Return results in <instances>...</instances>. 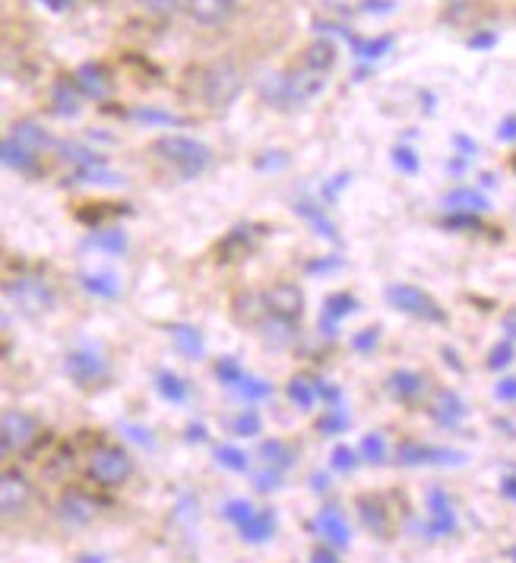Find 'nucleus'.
Segmentation results:
<instances>
[{
  "instance_id": "nucleus-1",
  "label": "nucleus",
  "mask_w": 516,
  "mask_h": 563,
  "mask_svg": "<svg viewBox=\"0 0 516 563\" xmlns=\"http://www.w3.org/2000/svg\"><path fill=\"white\" fill-rule=\"evenodd\" d=\"M327 89V74H317L310 67H292V70H279V74H266L260 79L257 92L263 102L279 111H292V108H305L320 92Z\"/></svg>"
},
{
  "instance_id": "nucleus-2",
  "label": "nucleus",
  "mask_w": 516,
  "mask_h": 563,
  "mask_svg": "<svg viewBox=\"0 0 516 563\" xmlns=\"http://www.w3.org/2000/svg\"><path fill=\"white\" fill-rule=\"evenodd\" d=\"M153 155L172 168L182 180H197L200 175H207V168L212 165V150L207 143L184 136V133H165L153 143Z\"/></svg>"
},
{
  "instance_id": "nucleus-3",
  "label": "nucleus",
  "mask_w": 516,
  "mask_h": 563,
  "mask_svg": "<svg viewBox=\"0 0 516 563\" xmlns=\"http://www.w3.org/2000/svg\"><path fill=\"white\" fill-rule=\"evenodd\" d=\"M3 298L7 305L17 310L20 317H45L57 308V291L52 282L39 279V276H13L3 282Z\"/></svg>"
},
{
  "instance_id": "nucleus-4",
  "label": "nucleus",
  "mask_w": 516,
  "mask_h": 563,
  "mask_svg": "<svg viewBox=\"0 0 516 563\" xmlns=\"http://www.w3.org/2000/svg\"><path fill=\"white\" fill-rule=\"evenodd\" d=\"M136 475V460L118 443H102L86 460V478L99 487H124Z\"/></svg>"
},
{
  "instance_id": "nucleus-5",
  "label": "nucleus",
  "mask_w": 516,
  "mask_h": 563,
  "mask_svg": "<svg viewBox=\"0 0 516 563\" xmlns=\"http://www.w3.org/2000/svg\"><path fill=\"white\" fill-rule=\"evenodd\" d=\"M244 92V74L241 67L234 64L232 57H222V60H212L209 67H204L200 74V99L209 108H229L238 102V96Z\"/></svg>"
},
{
  "instance_id": "nucleus-6",
  "label": "nucleus",
  "mask_w": 516,
  "mask_h": 563,
  "mask_svg": "<svg viewBox=\"0 0 516 563\" xmlns=\"http://www.w3.org/2000/svg\"><path fill=\"white\" fill-rule=\"evenodd\" d=\"M384 298L393 310L421 320V323H447V310L440 308V301L435 295H428L425 288L409 285V282H393L384 288Z\"/></svg>"
},
{
  "instance_id": "nucleus-7",
  "label": "nucleus",
  "mask_w": 516,
  "mask_h": 563,
  "mask_svg": "<svg viewBox=\"0 0 516 563\" xmlns=\"http://www.w3.org/2000/svg\"><path fill=\"white\" fill-rule=\"evenodd\" d=\"M42 437V421L26 409H7L0 415V453H26L29 446Z\"/></svg>"
},
{
  "instance_id": "nucleus-8",
  "label": "nucleus",
  "mask_w": 516,
  "mask_h": 563,
  "mask_svg": "<svg viewBox=\"0 0 516 563\" xmlns=\"http://www.w3.org/2000/svg\"><path fill=\"white\" fill-rule=\"evenodd\" d=\"M35 500V485L26 472L20 468H3L0 472V516L10 519H23Z\"/></svg>"
},
{
  "instance_id": "nucleus-9",
  "label": "nucleus",
  "mask_w": 516,
  "mask_h": 563,
  "mask_svg": "<svg viewBox=\"0 0 516 563\" xmlns=\"http://www.w3.org/2000/svg\"><path fill=\"white\" fill-rule=\"evenodd\" d=\"M64 374L79 386V389H96L111 377V367L99 352H89V349H77L64 358Z\"/></svg>"
},
{
  "instance_id": "nucleus-10",
  "label": "nucleus",
  "mask_w": 516,
  "mask_h": 563,
  "mask_svg": "<svg viewBox=\"0 0 516 563\" xmlns=\"http://www.w3.org/2000/svg\"><path fill=\"white\" fill-rule=\"evenodd\" d=\"M263 301H266V313L270 317H283L298 323L305 317V291L295 285V282H276L263 291Z\"/></svg>"
},
{
  "instance_id": "nucleus-11",
  "label": "nucleus",
  "mask_w": 516,
  "mask_h": 563,
  "mask_svg": "<svg viewBox=\"0 0 516 563\" xmlns=\"http://www.w3.org/2000/svg\"><path fill=\"white\" fill-rule=\"evenodd\" d=\"M57 519L64 522V526H70V529H79V526H89L99 512H102V504L92 497V494H86V490H64L61 494V500H57Z\"/></svg>"
},
{
  "instance_id": "nucleus-12",
  "label": "nucleus",
  "mask_w": 516,
  "mask_h": 563,
  "mask_svg": "<svg viewBox=\"0 0 516 563\" xmlns=\"http://www.w3.org/2000/svg\"><path fill=\"white\" fill-rule=\"evenodd\" d=\"M0 162H3L10 172L23 175V178H39V175H42V153L29 150L26 143L13 140L10 133L3 136V146H0Z\"/></svg>"
},
{
  "instance_id": "nucleus-13",
  "label": "nucleus",
  "mask_w": 516,
  "mask_h": 563,
  "mask_svg": "<svg viewBox=\"0 0 516 563\" xmlns=\"http://www.w3.org/2000/svg\"><path fill=\"white\" fill-rule=\"evenodd\" d=\"M238 3L241 0H187V16L197 23V26H226L238 13Z\"/></svg>"
},
{
  "instance_id": "nucleus-14",
  "label": "nucleus",
  "mask_w": 516,
  "mask_h": 563,
  "mask_svg": "<svg viewBox=\"0 0 516 563\" xmlns=\"http://www.w3.org/2000/svg\"><path fill=\"white\" fill-rule=\"evenodd\" d=\"M74 82L79 86L83 99L105 102V99L111 96V77H108V70H105L102 64H96V60H86V64H79L77 74H74Z\"/></svg>"
},
{
  "instance_id": "nucleus-15",
  "label": "nucleus",
  "mask_w": 516,
  "mask_h": 563,
  "mask_svg": "<svg viewBox=\"0 0 516 563\" xmlns=\"http://www.w3.org/2000/svg\"><path fill=\"white\" fill-rule=\"evenodd\" d=\"M320 26V23H317ZM320 29H330L336 35H342L349 45H352V54L359 57V60H381L384 54L393 52V45H396V35H377V38H359V35H352L349 29L342 26H330V23H323Z\"/></svg>"
},
{
  "instance_id": "nucleus-16",
  "label": "nucleus",
  "mask_w": 516,
  "mask_h": 563,
  "mask_svg": "<svg viewBox=\"0 0 516 563\" xmlns=\"http://www.w3.org/2000/svg\"><path fill=\"white\" fill-rule=\"evenodd\" d=\"M359 310V298L355 295H349V291H333L327 301H323V308H320V333H327L333 339L339 333V323L345 320V317H352Z\"/></svg>"
},
{
  "instance_id": "nucleus-17",
  "label": "nucleus",
  "mask_w": 516,
  "mask_h": 563,
  "mask_svg": "<svg viewBox=\"0 0 516 563\" xmlns=\"http://www.w3.org/2000/svg\"><path fill=\"white\" fill-rule=\"evenodd\" d=\"M295 216L298 219H305L310 229H314V234H320V238H327V241H333V244H339V231H336L333 219L323 212V206L314 203V200H308V197H301V200H295Z\"/></svg>"
},
{
  "instance_id": "nucleus-18",
  "label": "nucleus",
  "mask_w": 516,
  "mask_h": 563,
  "mask_svg": "<svg viewBox=\"0 0 516 563\" xmlns=\"http://www.w3.org/2000/svg\"><path fill=\"white\" fill-rule=\"evenodd\" d=\"M257 251V231L254 225H238L226 234V241L219 244V260L232 263V260H241V256H251Z\"/></svg>"
},
{
  "instance_id": "nucleus-19",
  "label": "nucleus",
  "mask_w": 516,
  "mask_h": 563,
  "mask_svg": "<svg viewBox=\"0 0 516 563\" xmlns=\"http://www.w3.org/2000/svg\"><path fill=\"white\" fill-rule=\"evenodd\" d=\"M79 99H83V92H79V86L74 82V77H61L52 86V114L67 118V121L77 118Z\"/></svg>"
},
{
  "instance_id": "nucleus-20",
  "label": "nucleus",
  "mask_w": 516,
  "mask_h": 563,
  "mask_svg": "<svg viewBox=\"0 0 516 563\" xmlns=\"http://www.w3.org/2000/svg\"><path fill=\"white\" fill-rule=\"evenodd\" d=\"M257 330L260 339H263V345H266V349H276V352H283V349H288V345L298 339V323L283 320V317H266Z\"/></svg>"
},
{
  "instance_id": "nucleus-21",
  "label": "nucleus",
  "mask_w": 516,
  "mask_h": 563,
  "mask_svg": "<svg viewBox=\"0 0 516 563\" xmlns=\"http://www.w3.org/2000/svg\"><path fill=\"white\" fill-rule=\"evenodd\" d=\"M232 313L241 327H260L270 317L266 313V301H263V291H241V295H234Z\"/></svg>"
},
{
  "instance_id": "nucleus-22",
  "label": "nucleus",
  "mask_w": 516,
  "mask_h": 563,
  "mask_svg": "<svg viewBox=\"0 0 516 563\" xmlns=\"http://www.w3.org/2000/svg\"><path fill=\"white\" fill-rule=\"evenodd\" d=\"M168 335H172L175 349L182 352L184 358L197 361L207 355V339H204V333H200L194 323H172V327H168Z\"/></svg>"
},
{
  "instance_id": "nucleus-23",
  "label": "nucleus",
  "mask_w": 516,
  "mask_h": 563,
  "mask_svg": "<svg viewBox=\"0 0 516 563\" xmlns=\"http://www.w3.org/2000/svg\"><path fill=\"white\" fill-rule=\"evenodd\" d=\"M83 247L108 256H124L130 247V238L124 229H96L83 241Z\"/></svg>"
},
{
  "instance_id": "nucleus-24",
  "label": "nucleus",
  "mask_w": 516,
  "mask_h": 563,
  "mask_svg": "<svg viewBox=\"0 0 516 563\" xmlns=\"http://www.w3.org/2000/svg\"><path fill=\"white\" fill-rule=\"evenodd\" d=\"M428 411H431V418H435L438 424H443V428H457L465 418L463 399H460L457 393H450V389H440Z\"/></svg>"
},
{
  "instance_id": "nucleus-25",
  "label": "nucleus",
  "mask_w": 516,
  "mask_h": 563,
  "mask_svg": "<svg viewBox=\"0 0 516 563\" xmlns=\"http://www.w3.org/2000/svg\"><path fill=\"white\" fill-rule=\"evenodd\" d=\"M387 389L393 393V399H399V402H415L425 393V377L403 367V371H393L389 374Z\"/></svg>"
},
{
  "instance_id": "nucleus-26",
  "label": "nucleus",
  "mask_w": 516,
  "mask_h": 563,
  "mask_svg": "<svg viewBox=\"0 0 516 563\" xmlns=\"http://www.w3.org/2000/svg\"><path fill=\"white\" fill-rule=\"evenodd\" d=\"M443 209H447V212L479 216V212H485V209H488V197H485V194H479V190H472V187H460V190H450V194L443 197Z\"/></svg>"
},
{
  "instance_id": "nucleus-27",
  "label": "nucleus",
  "mask_w": 516,
  "mask_h": 563,
  "mask_svg": "<svg viewBox=\"0 0 516 563\" xmlns=\"http://www.w3.org/2000/svg\"><path fill=\"white\" fill-rule=\"evenodd\" d=\"M79 285H83V291H89L92 298H102V301H114L121 295V279L114 273H83Z\"/></svg>"
},
{
  "instance_id": "nucleus-28",
  "label": "nucleus",
  "mask_w": 516,
  "mask_h": 563,
  "mask_svg": "<svg viewBox=\"0 0 516 563\" xmlns=\"http://www.w3.org/2000/svg\"><path fill=\"white\" fill-rule=\"evenodd\" d=\"M336 45L330 38H317V42H310L308 48H305V67L310 70H317V74H330L336 67Z\"/></svg>"
},
{
  "instance_id": "nucleus-29",
  "label": "nucleus",
  "mask_w": 516,
  "mask_h": 563,
  "mask_svg": "<svg viewBox=\"0 0 516 563\" xmlns=\"http://www.w3.org/2000/svg\"><path fill=\"white\" fill-rule=\"evenodd\" d=\"M10 136L20 140V143H26L29 150H35V153H45L48 146H61V143L52 140V136L42 130V124H35V121H20V124H13V128H10Z\"/></svg>"
},
{
  "instance_id": "nucleus-30",
  "label": "nucleus",
  "mask_w": 516,
  "mask_h": 563,
  "mask_svg": "<svg viewBox=\"0 0 516 563\" xmlns=\"http://www.w3.org/2000/svg\"><path fill=\"white\" fill-rule=\"evenodd\" d=\"M130 121L146 124V128H182L184 124L178 114L162 111V108H153V104H136V108H130Z\"/></svg>"
},
{
  "instance_id": "nucleus-31",
  "label": "nucleus",
  "mask_w": 516,
  "mask_h": 563,
  "mask_svg": "<svg viewBox=\"0 0 516 563\" xmlns=\"http://www.w3.org/2000/svg\"><path fill=\"white\" fill-rule=\"evenodd\" d=\"M57 150H61V155L74 165V172H79V168H102V165H108V158H105L102 153H96V150H89V146H83V143H61Z\"/></svg>"
},
{
  "instance_id": "nucleus-32",
  "label": "nucleus",
  "mask_w": 516,
  "mask_h": 563,
  "mask_svg": "<svg viewBox=\"0 0 516 563\" xmlns=\"http://www.w3.org/2000/svg\"><path fill=\"white\" fill-rule=\"evenodd\" d=\"M155 389H158V396H162L165 402H187V396H190L187 380L178 377L175 371H158V374H155Z\"/></svg>"
},
{
  "instance_id": "nucleus-33",
  "label": "nucleus",
  "mask_w": 516,
  "mask_h": 563,
  "mask_svg": "<svg viewBox=\"0 0 516 563\" xmlns=\"http://www.w3.org/2000/svg\"><path fill=\"white\" fill-rule=\"evenodd\" d=\"M320 532L323 538L336 544V548H345L349 544V526H345V519H342V512L336 510V507H327V510L320 512Z\"/></svg>"
},
{
  "instance_id": "nucleus-34",
  "label": "nucleus",
  "mask_w": 516,
  "mask_h": 563,
  "mask_svg": "<svg viewBox=\"0 0 516 563\" xmlns=\"http://www.w3.org/2000/svg\"><path fill=\"white\" fill-rule=\"evenodd\" d=\"M285 393H288L292 406H298L301 411H310L314 409V402L320 399V396H317V380H308V377H292L288 386H285Z\"/></svg>"
},
{
  "instance_id": "nucleus-35",
  "label": "nucleus",
  "mask_w": 516,
  "mask_h": 563,
  "mask_svg": "<svg viewBox=\"0 0 516 563\" xmlns=\"http://www.w3.org/2000/svg\"><path fill=\"white\" fill-rule=\"evenodd\" d=\"M238 529H241V538H248V541H266L276 529V519L270 510H254V516L248 522H241Z\"/></svg>"
},
{
  "instance_id": "nucleus-36",
  "label": "nucleus",
  "mask_w": 516,
  "mask_h": 563,
  "mask_svg": "<svg viewBox=\"0 0 516 563\" xmlns=\"http://www.w3.org/2000/svg\"><path fill=\"white\" fill-rule=\"evenodd\" d=\"M460 460L457 453H447V450H431V446H403L399 450V462H409V465H421V462H453Z\"/></svg>"
},
{
  "instance_id": "nucleus-37",
  "label": "nucleus",
  "mask_w": 516,
  "mask_h": 563,
  "mask_svg": "<svg viewBox=\"0 0 516 563\" xmlns=\"http://www.w3.org/2000/svg\"><path fill=\"white\" fill-rule=\"evenodd\" d=\"M234 396H238V399H244L248 406H251V402H263V399H270V396H273V384H266V380H260V377L244 374V380L234 386Z\"/></svg>"
},
{
  "instance_id": "nucleus-38",
  "label": "nucleus",
  "mask_w": 516,
  "mask_h": 563,
  "mask_svg": "<svg viewBox=\"0 0 516 563\" xmlns=\"http://www.w3.org/2000/svg\"><path fill=\"white\" fill-rule=\"evenodd\" d=\"M70 184H124L121 175H114V172H108V165L102 168H79L70 175Z\"/></svg>"
},
{
  "instance_id": "nucleus-39",
  "label": "nucleus",
  "mask_w": 516,
  "mask_h": 563,
  "mask_svg": "<svg viewBox=\"0 0 516 563\" xmlns=\"http://www.w3.org/2000/svg\"><path fill=\"white\" fill-rule=\"evenodd\" d=\"M146 13H153L158 20H172V16H178L184 7H187V0H136Z\"/></svg>"
},
{
  "instance_id": "nucleus-40",
  "label": "nucleus",
  "mask_w": 516,
  "mask_h": 563,
  "mask_svg": "<svg viewBox=\"0 0 516 563\" xmlns=\"http://www.w3.org/2000/svg\"><path fill=\"white\" fill-rule=\"evenodd\" d=\"M216 377H219V384H226L229 389L244 380V367L232 358V355H226V358L216 361Z\"/></svg>"
},
{
  "instance_id": "nucleus-41",
  "label": "nucleus",
  "mask_w": 516,
  "mask_h": 563,
  "mask_svg": "<svg viewBox=\"0 0 516 563\" xmlns=\"http://www.w3.org/2000/svg\"><path fill=\"white\" fill-rule=\"evenodd\" d=\"M317 428H320L323 434H339V431L349 428V415L342 411V406H330V409L323 411V418H320Z\"/></svg>"
},
{
  "instance_id": "nucleus-42",
  "label": "nucleus",
  "mask_w": 516,
  "mask_h": 563,
  "mask_svg": "<svg viewBox=\"0 0 516 563\" xmlns=\"http://www.w3.org/2000/svg\"><path fill=\"white\" fill-rule=\"evenodd\" d=\"M393 168H396L399 175H415V172L421 168V158H418L415 150H409V146H396V150H393Z\"/></svg>"
},
{
  "instance_id": "nucleus-43",
  "label": "nucleus",
  "mask_w": 516,
  "mask_h": 563,
  "mask_svg": "<svg viewBox=\"0 0 516 563\" xmlns=\"http://www.w3.org/2000/svg\"><path fill=\"white\" fill-rule=\"evenodd\" d=\"M260 453L266 456L270 465H276V468H285V465L292 462V450L285 446L283 440H266V443L260 446Z\"/></svg>"
},
{
  "instance_id": "nucleus-44",
  "label": "nucleus",
  "mask_w": 516,
  "mask_h": 563,
  "mask_svg": "<svg viewBox=\"0 0 516 563\" xmlns=\"http://www.w3.org/2000/svg\"><path fill=\"white\" fill-rule=\"evenodd\" d=\"M260 428H263V421H260V415L254 409H244L238 418L232 421V431L238 437H254L260 434Z\"/></svg>"
},
{
  "instance_id": "nucleus-45",
  "label": "nucleus",
  "mask_w": 516,
  "mask_h": 563,
  "mask_svg": "<svg viewBox=\"0 0 516 563\" xmlns=\"http://www.w3.org/2000/svg\"><path fill=\"white\" fill-rule=\"evenodd\" d=\"M216 460H219V465L232 468V472H248V456L238 446H219L216 450Z\"/></svg>"
},
{
  "instance_id": "nucleus-46",
  "label": "nucleus",
  "mask_w": 516,
  "mask_h": 563,
  "mask_svg": "<svg viewBox=\"0 0 516 563\" xmlns=\"http://www.w3.org/2000/svg\"><path fill=\"white\" fill-rule=\"evenodd\" d=\"M362 453L367 462H384L387 456V443H384V437L381 434H367L362 440Z\"/></svg>"
},
{
  "instance_id": "nucleus-47",
  "label": "nucleus",
  "mask_w": 516,
  "mask_h": 563,
  "mask_svg": "<svg viewBox=\"0 0 516 563\" xmlns=\"http://www.w3.org/2000/svg\"><path fill=\"white\" fill-rule=\"evenodd\" d=\"M377 342H381V327H367L362 333L352 335V349H355V352H374Z\"/></svg>"
},
{
  "instance_id": "nucleus-48",
  "label": "nucleus",
  "mask_w": 516,
  "mask_h": 563,
  "mask_svg": "<svg viewBox=\"0 0 516 563\" xmlns=\"http://www.w3.org/2000/svg\"><path fill=\"white\" fill-rule=\"evenodd\" d=\"M288 153H283V150H273V153H263L257 158V168L260 172H283V168H288Z\"/></svg>"
},
{
  "instance_id": "nucleus-49",
  "label": "nucleus",
  "mask_w": 516,
  "mask_h": 563,
  "mask_svg": "<svg viewBox=\"0 0 516 563\" xmlns=\"http://www.w3.org/2000/svg\"><path fill=\"white\" fill-rule=\"evenodd\" d=\"M510 361H514V345H510V342H501V345L491 349L488 367H507Z\"/></svg>"
},
{
  "instance_id": "nucleus-50",
  "label": "nucleus",
  "mask_w": 516,
  "mask_h": 563,
  "mask_svg": "<svg viewBox=\"0 0 516 563\" xmlns=\"http://www.w3.org/2000/svg\"><path fill=\"white\" fill-rule=\"evenodd\" d=\"M359 465V460H355V453L349 450V446H336L333 450V468H339V472H352Z\"/></svg>"
},
{
  "instance_id": "nucleus-51",
  "label": "nucleus",
  "mask_w": 516,
  "mask_h": 563,
  "mask_svg": "<svg viewBox=\"0 0 516 563\" xmlns=\"http://www.w3.org/2000/svg\"><path fill=\"white\" fill-rule=\"evenodd\" d=\"M349 180H352V175H345V172H342V175H336V178L323 187V200H327V203L336 200V197H339V190H342V187H349Z\"/></svg>"
},
{
  "instance_id": "nucleus-52",
  "label": "nucleus",
  "mask_w": 516,
  "mask_h": 563,
  "mask_svg": "<svg viewBox=\"0 0 516 563\" xmlns=\"http://www.w3.org/2000/svg\"><path fill=\"white\" fill-rule=\"evenodd\" d=\"M494 393H497V399H504V402H514V399H516V377H507V380H501Z\"/></svg>"
},
{
  "instance_id": "nucleus-53",
  "label": "nucleus",
  "mask_w": 516,
  "mask_h": 563,
  "mask_svg": "<svg viewBox=\"0 0 516 563\" xmlns=\"http://www.w3.org/2000/svg\"><path fill=\"white\" fill-rule=\"evenodd\" d=\"M342 266L339 256H330V260H317V263H308V273H333Z\"/></svg>"
},
{
  "instance_id": "nucleus-54",
  "label": "nucleus",
  "mask_w": 516,
  "mask_h": 563,
  "mask_svg": "<svg viewBox=\"0 0 516 563\" xmlns=\"http://www.w3.org/2000/svg\"><path fill=\"white\" fill-rule=\"evenodd\" d=\"M497 136H501V140H507V143H514L516 140V114L514 118H507V121L497 128Z\"/></svg>"
},
{
  "instance_id": "nucleus-55",
  "label": "nucleus",
  "mask_w": 516,
  "mask_h": 563,
  "mask_svg": "<svg viewBox=\"0 0 516 563\" xmlns=\"http://www.w3.org/2000/svg\"><path fill=\"white\" fill-rule=\"evenodd\" d=\"M124 431H130L133 440H140V443H146V446H153V437L150 431H143V428H136V424H124Z\"/></svg>"
},
{
  "instance_id": "nucleus-56",
  "label": "nucleus",
  "mask_w": 516,
  "mask_h": 563,
  "mask_svg": "<svg viewBox=\"0 0 516 563\" xmlns=\"http://www.w3.org/2000/svg\"><path fill=\"white\" fill-rule=\"evenodd\" d=\"M42 7H48L54 13H64V10H70L74 7V0H39Z\"/></svg>"
},
{
  "instance_id": "nucleus-57",
  "label": "nucleus",
  "mask_w": 516,
  "mask_h": 563,
  "mask_svg": "<svg viewBox=\"0 0 516 563\" xmlns=\"http://www.w3.org/2000/svg\"><path fill=\"white\" fill-rule=\"evenodd\" d=\"M497 38L494 35H479V38H469V48H491Z\"/></svg>"
},
{
  "instance_id": "nucleus-58",
  "label": "nucleus",
  "mask_w": 516,
  "mask_h": 563,
  "mask_svg": "<svg viewBox=\"0 0 516 563\" xmlns=\"http://www.w3.org/2000/svg\"><path fill=\"white\" fill-rule=\"evenodd\" d=\"M310 563H339L333 558V554H327V551H317V554H314V561Z\"/></svg>"
},
{
  "instance_id": "nucleus-59",
  "label": "nucleus",
  "mask_w": 516,
  "mask_h": 563,
  "mask_svg": "<svg viewBox=\"0 0 516 563\" xmlns=\"http://www.w3.org/2000/svg\"><path fill=\"white\" fill-rule=\"evenodd\" d=\"M504 327H507V333L516 335V310L510 313V317H507V323H504Z\"/></svg>"
},
{
  "instance_id": "nucleus-60",
  "label": "nucleus",
  "mask_w": 516,
  "mask_h": 563,
  "mask_svg": "<svg viewBox=\"0 0 516 563\" xmlns=\"http://www.w3.org/2000/svg\"><path fill=\"white\" fill-rule=\"evenodd\" d=\"M504 494H510V497H516V478H510V482H504Z\"/></svg>"
}]
</instances>
